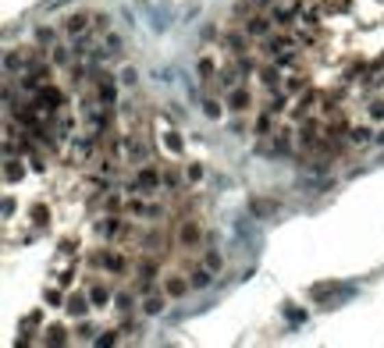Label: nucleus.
<instances>
[{"mask_svg":"<svg viewBox=\"0 0 384 348\" xmlns=\"http://www.w3.org/2000/svg\"><path fill=\"white\" fill-rule=\"evenodd\" d=\"M203 267H210L214 273H221V270H225V256L217 252V249H207V252H203Z\"/></svg>","mask_w":384,"mask_h":348,"instance_id":"20","label":"nucleus"},{"mask_svg":"<svg viewBox=\"0 0 384 348\" xmlns=\"http://www.w3.org/2000/svg\"><path fill=\"white\" fill-rule=\"evenodd\" d=\"M89 22H97V18L86 14V11L68 14V18H64V32H68V36H86V32H89Z\"/></svg>","mask_w":384,"mask_h":348,"instance_id":"12","label":"nucleus"},{"mask_svg":"<svg viewBox=\"0 0 384 348\" xmlns=\"http://www.w3.org/2000/svg\"><path fill=\"white\" fill-rule=\"evenodd\" d=\"M25 153H4V181L8 185H14V181L25 178Z\"/></svg>","mask_w":384,"mask_h":348,"instance_id":"10","label":"nucleus"},{"mask_svg":"<svg viewBox=\"0 0 384 348\" xmlns=\"http://www.w3.org/2000/svg\"><path fill=\"white\" fill-rule=\"evenodd\" d=\"M36 43L53 50V43H57V32H53V29H47V25H40V29H36Z\"/></svg>","mask_w":384,"mask_h":348,"instance_id":"22","label":"nucleus"},{"mask_svg":"<svg viewBox=\"0 0 384 348\" xmlns=\"http://www.w3.org/2000/svg\"><path fill=\"white\" fill-rule=\"evenodd\" d=\"M160 288L168 291L171 302H175V299H185V295H189V291H192V281L181 278V273H164V278H160Z\"/></svg>","mask_w":384,"mask_h":348,"instance_id":"7","label":"nucleus"},{"mask_svg":"<svg viewBox=\"0 0 384 348\" xmlns=\"http://www.w3.org/2000/svg\"><path fill=\"white\" fill-rule=\"evenodd\" d=\"M367 121H384V100H381V96L370 100V107H367Z\"/></svg>","mask_w":384,"mask_h":348,"instance_id":"23","label":"nucleus"},{"mask_svg":"<svg viewBox=\"0 0 384 348\" xmlns=\"http://www.w3.org/2000/svg\"><path fill=\"white\" fill-rule=\"evenodd\" d=\"M40 334H43V338H40V345H71V341H75V338H68V327H61V323L43 327Z\"/></svg>","mask_w":384,"mask_h":348,"instance_id":"13","label":"nucleus"},{"mask_svg":"<svg viewBox=\"0 0 384 348\" xmlns=\"http://www.w3.org/2000/svg\"><path fill=\"white\" fill-rule=\"evenodd\" d=\"M125 192H136V196H153V192H160V168H157V163H150V160L139 163Z\"/></svg>","mask_w":384,"mask_h":348,"instance_id":"2","label":"nucleus"},{"mask_svg":"<svg viewBox=\"0 0 384 348\" xmlns=\"http://www.w3.org/2000/svg\"><path fill=\"white\" fill-rule=\"evenodd\" d=\"M89 302H93V309H103V306H111L114 302V288H111V281H89Z\"/></svg>","mask_w":384,"mask_h":348,"instance_id":"9","label":"nucleus"},{"mask_svg":"<svg viewBox=\"0 0 384 348\" xmlns=\"http://www.w3.org/2000/svg\"><path fill=\"white\" fill-rule=\"evenodd\" d=\"M214 278H217V273L210 270V267H192V291H207L210 284H214Z\"/></svg>","mask_w":384,"mask_h":348,"instance_id":"16","label":"nucleus"},{"mask_svg":"<svg viewBox=\"0 0 384 348\" xmlns=\"http://www.w3.org/2000/svg\"><path fill=\"white\" fill-rule=\"evenodd\" d=\"M196 71H199V79H203V85L210 89V85H214V79H217V64H214V57H210V53H203V57H199Z\"/></svg>","mask_w":384,"mask_h":348,"instance_id":"17","label":"nucleus"},{"mask_svg":"<svg viewBox=\"0 0 384 348\" xmlns=\"http://www.w3.org/2000/svg\"><path fill=\"white\" fill-rule=\"evenodd\" d=\"M86 263L93 267V270L111 273V278H125V273H128L125 249H93V252H86Z\"/></svg>","mask_w":384,"mask_h":348,"instance_id":"1","label":"nucleus"},{"mask_svg":"<svg viewBox=\"0 0 384 348\" xmlns=\"http://www.w3.org/2000/svg\"><path fill=\"white\" fill-rule=\"evenodd\" d=\"M185 174H189V181H192V185H199V181H203V168H199V163H192V168H189Z\"/></svg>","mask_w":384,"mask_h":348,"instance_id":"24","label":"nucleus"},{"mask_svg":"<svg viewBox=\"0 0 384 348\" xmlns=\"http://www.w3.org/2000/svg\"><path fill=\"white\" fill-rule=\"evenodd\" d=\"M225 103H228V111H235V114H249V111H253V93H249V85L239 82L235 89H228V93H225Z\"/></svg>","mask_w":384,"mask_h":348,"instance_id":"5","label":"nucleus"},{"mask_svg":"<svg viewBox=\"0 0 384 348\" xmlns=\"http://www.w3.org/2000/svg\"><path fill=\"white\" fill-rule=\"evenodd\" d=\"M345 139H349V146H370V142H377V139H374V128H370V121H363V124H349V132H345Z\"/></svg>","mask_w":384,"mask_h":348,"instance_id":"11","label":"nucleus"},{"mask_svg":"<svg viewBox=\"0 0 384 348\" xmlns=\"http://www.w3.org/2000/svg\"><path fill=\"white\" fill-rule=\"evenodd\" d=\"M29 217H32V228L36 231H47L50 228V206L43 203V199H36V203L29 206Z\"/></svg>","mask_w":384,"mask_h":348,"instance_id":"14","label":"nucleus"},{"mask_svg":"<svg viewBox=\"0 0 384 348\" xmlns=\"http://www.w3.org/2000/svg\"><path fill=\"white\" fill-rule=\"evenodd\" d=\"M225 107H228V103H221V100H217V96H210V93L203 96V114H207L210 121H217V118H221V114H225Z\"/></svg>","mask_w":384,"mask_h":348,"instance_id":"19","label":"nucleus"},{"mask_svg":"<svg viewBox=\"0 0 384 348\" xmlns=\"http://www.w3.org/2000/svg\"><path fill=\"white\" fill-rule=\"evenodd\" d=\"M164 146H168L171 153H181V139H178V128L164 124Z\"/></svg>","mask_w":384,"mask_h":348,"instance_id":"21","label":"nucleus"},{"mask_svg":"<svg viewBox=\"0 0 384 348\" xmlns=\"http://www.w3.org/2000/svg\"><path fill=\"white\" fill-rule=\"evenodd\" d=\"M136 79H139L136 68H125V71H121V82H125V85H136Z\"/></svg>","mask_w":384,"mask_h":348,"instance_id":"25","label":"nucleus"},{"mask_svg":"<svg viewBox=\"0 0 384 348\" xmlns=\"http://www.w3.org/2000/svg\"><path fill=\"white\" fill-rule=\"evenodd\" d=\"M278 118H281V114H274V111H267V107H264L260 118H256V135H270V128L278 124Z\"/></svg>","mask_w":384,"mask_h":348,"instance_id":"18","label":"nucleus"},{"mask_svg":"<svg viewBox=\"0 0 384 348\" xmlns=\"http://www.w3.org/2000/svg\"><path fill=\"white\" fill-rule=\"evenodd\" d=\"M89 309H93V302H89V291H71L68 302H64V313H68L71 320H86Z\"/></svg>","mask_w":384,"mask_h":348,"instance_id":"8","label":"nucleus"},{"mask_svg":"<svg viewBox=\"0 0 384 348\" xmlns=\"http://www.w3.org/2000/svg\"><path fill=\"white\" fill-rule=\"evenodd\" d=\"M157 278H160V263H157V256L146 252L142 260H139V267H136V281H132V288L139 291V295H146V291L157 288Z\"/></svg>","mask_w":384,"mask_h":348,"instance_id":"4","label":"nucleus"},{"mask_svg":"<svg viewBox=\"0 0 384 348\" xmlns=\"http://www.w3.org/2000/svg\"><path fill=\"white\" fill-rule=\"evenodd\" d=\"M175 242L181 249H199V242H203V224H199V217L196 213H181L178 217V235H175Z\"/></svg>","mask_w":384,"mask_h":348,"instance_id":"3","label":"nucleus"},{"mask_svg":"<svg viewBox=\"0 0 384 348\" xmlns=\"http://www.w3.org/2000/svg\"><path fill=\"white\" fill-rule=\"evenodd\" d=\"M68 295H64V284H47L43 288V306L47 309H64Z\"/></svg>","mask_w":384,"mask_h":348,"instance_id":"15","label":"nucleus"},{"mask_svg":"<svg viewBox=\"0 0 384 348\" xmlns=\"http://www.w3.org/2000/svg\"><path fill=\"white\" fill-rule=\"evenodd\" d=\"M168 302H171V295H168V291H164V288L157 291V288H153V291H146V295H142L139 313H142V317H160L164 309H168Z\"/></svg>","mask_w":384,"mask_h":348,"instance_id":"6","label":"nucleus"}]
</instances>
